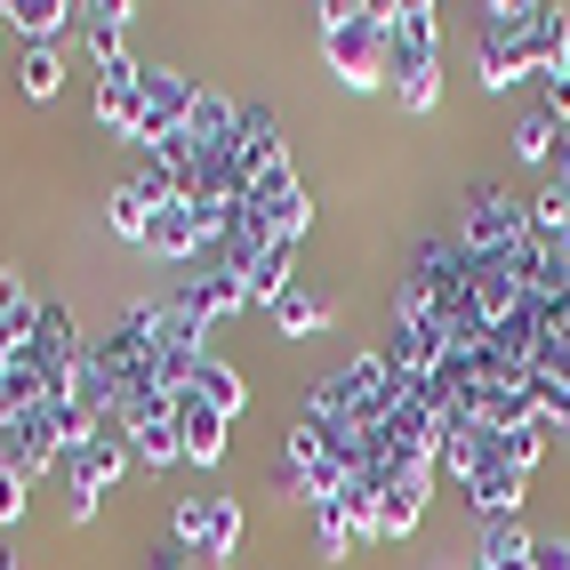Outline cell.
Masks as SVG:
<instances>
[{
	"mask_svg": "<svg viewBox=\"0 0 570 570\" xmlns=\"http://www.w3.org/2000/svg\"><path fill=\"white\" fill-rule=\"evenodd\" d=\"M0 450H9V466L24 474V482H41V474H57L65 466V434H57V410L41 402V410H24L9 434H0Z\"/></svg>",
	"mask_w": 570,
	"mask_h": 570,
	"instance_id": "8fae6325",
	"label": "cell"
},
{
	"mask_svg": "<svg viewBox=\"0 0 570 570\" xmlns=\"http://www.w3.org/2000/svg\"><path fill=\"white\" fill-rule=\"evenodd\" d=\"M129 466H145V474H169V466H185V434H177V402L169 410H154V417H129Z\"/></svg>",
	"mask_w": 570,
	"mask_h": 570,
	"instance_id": "4fadbf2b",
	"label": "cell"
},
{
	"mask_svg": "<svg viewBox=\"0 0 570 570\" xmlns=\"http://www.w3.org/2000/svg\"><path fill=\"white\" fill-rule=\"evenodd\" d=\"M322 57L346 81V97L386 89V0H330L322 9Z\"/></svg>",
	"mask_w": 570,
	"mask_h": 570,
	"instance_id": "3957f363",
	"label": "cell"
},
{
	"mask_svg": "<svg viewBox=\"0 0 570 570\" xmlns=\"http://www.w3.org/2000/svg\"><path fill=\"white\" fill-rule=\"evenodd\" d=\"M242 289H249V306L265 314L282 289H297V242H265L257 257H249V274H242Z\"/></svg>",
	"mask_w": 570,
	"mask_h": 570,
	"instance_id": "ffe728a7",
	"label": "cell"
},
{
	"mask_svg": "<svg viewBox=\"0 0 570 570\" xmlns=\"http://www.w3.org/2000/svg\"><path fill=\"white\" fill-rule=\"evenodd\" d=\"M265 314H274L282 337H322V330H330V297H314V289H282Z\"/></svg>",
	"mask_w": 570,
	"mask_h": 570,
	"instance_id": "cb8c5ba5",
	"label": "cell"
},
{
	"mask_svg": "<svg viewBox=\"0 0 570 570\" xmlns=\"http://www.w3.org/2000/svg\"><path fill=\"white\" fill-rule=\"evenodd\" d=\"M522 499H530L522 466H482L466 482V514H482V522H522Z\"/></svg>",
	"mask_w": 570,
	"mask_h": 570,
	"instance_id": "9a60e30c",
	"label": "cell"
},
{
	"mask_svg": "<svg viewBox=\"0 0 570 570\" xmlns=\"http://www.w3.org/2000/svg\"><path fill=\"white\" fill-rule=\"evenodd\" d=\"M530 554H539V539L522 522H482L474 539V570H530Z\"/></svg>",
	"mask_w": 570,
	"mask_h": 570,
	"instance_id": "7402d4cb",
	"label": "cell"
},
{
	"mask_svg": "<svg viewBox=\"0 0 570 570\" xmlns=\"http://www.w3.org/2000/svg\"><path fill=\"white\" fill-rule=\"evenodd\" d=\"M459 242H466V257H522L530 249V202L507 194V185H474Z\"/></svg>",
	"mask_w": 570,
	"mask_h": 570,
	"instance_id": "5b68a950",
	"label": "cell"
},
{
	"mask_svg": "<svg viewBox=\"0 0 570 570\" xmlns=\"http://www.w3.org/2000/svg\"><path fill=\"white\" fill-rule=\"evenodd\" d=\"M0 17H9V32H17L24 49H57V32L81 17V9H72V0H0Z\"/></svg>",
	"mask_w": 570,
	"mask_h": 570,
	"instance_id": "ac0fdd59",
	"label": "cell"
},
{
	"mask_svg": "<svg viewBox=\"0 0 570 570\" xmlns=\"http://www.w3.org/2000/svg\"><path fill=\"white\" fill-rule=\"evenodd\" d=\"M530 570H570V539H539V554H530Z\"/></svg>",
	"mask_w": 570,
	"mask_h": 570,
	"instance_id": "f1b7e54d",
	"label": "cell"
},
{
	"mask_svg": "<svg viewBox=\"0 0 570 570\" xmlns=\"http://www.w3.org/2000/svg\"><path fill=\"white\" fill-rule=\"evenodd\" d=\"M0 466H9V450H0Z\"/></svg>",
	"mask_w": 570,
	"mask_h": 570,
	"instance_id": "d6a6232c",
	"label": "cell"
},
{
	"mask_svg": "<svg viewBox=\"0 0 570 570\" xmlns=\"http://www.w3.org/2000/svg\"><path fill=\"white\" fill-rule=\"evenodd\" d=\"M386 89L402 112H434L442 97V9L434 0H386Z\"/></svg>",
	"mask_w": 570,
	"mask_h": 570,
	"instance_id": "7a4b0ae2",
	"label": "cell"
},
{
	"mask_svg": "<svg viewBox=\"0 0 570 570\" xmlns=\"http://www.w3.org/2000/svg\"><path fill=\"white\" fill-rule=\"evenodd\" d=\"M177 306H194L202 322H217V314H242V306H249V289H242V274L209 265V274H194V282L177 289Z\"/></svg>",
	"mask_w": 570,
	"mask_h": 570,
	"instance_id": "44dd1931",
	"label": "cell"
},
{
	"mask_svg": "<svg viewBox=\"0 0 570 570\" xmlns=\"http://www.w3.org/2000/svg\"><path fill=\"white\" fill-rule=\"evenodd\" d=\"M242 217L257 225L265 242H306V225H314V194H306V185H297V169L282 161V169L249 177V194H242Z\"/></svg>",
	"mask_w": 570,
	"mask_h": 570,
	"instance_id": "52a82bcc",
	"label": "cell"
},
{
	"mask_svg": "<svg viewBox=\"0 0 570 570\" xmlns=\"http://www.w3.org/2000/svg\"><path fill=\"white\" fill-rule=\"evenodd\" d=\"M234 161H242V177H265V169H282V161H289L282 112H265V105H242V137H234Z\"/></svg>",
	"mask_w": 570,
	"mask_h": 570,
	"instance_id": "5bb4252c",
	"label": "cell"
},
{
	"mask_svg": "<svg viewBox=\"0 0 570 570\" xmlns=\"http://www.w3.org/2000/svg\"><path fill=\"white\" fill-rule=\"evenodd\" d=\"M41 306H49V297L32 289L17 265H0V337H9V346H32V330H41Z\"/></svg>",
	"mask_w": 570,
	"mask_h": 570,
	"instance_id": "d6986e66",
	"label": "cell"
},
{
	"mask_svg": "<svg viewBox=\"0 0 570 570\" xmlns=\"http://www.w3.org/2000/svg\"><path fill=\"white\" fill-rule=\"evenodd\" d=\"M0 570H24V562H17V554H0Z\"/></svg>",
	"mask_w": 570,
	"mask_h": 570,
	"instance_id": "1f68e13d",
	"label": "cell"
},
{
	"mask_svg": "<svg viewBox=\"0 0 570 570\" xmlns=\"http://www.w3.org/2000/svg\"><path fill=\"white\" fill-rule=\"evenodd\" d=\"M177 434H185V466H217L225 442H234V417H217L209 402H185L177 394Z\"/></svg>",
	"mask_w": 570,
	"mask_h": 570,
	"instance_id": "e0dca14e",
	"label": "cell"
},
{
	"mask_svg": "<svg viewBox=\"0 0 570 570\" xmlns=\"http://www.w3.org/2000/svg\"><path fill=\"white\" fill-rule=\"evenodd\" d=\"M362 539H354V530H346V514H337V507H314V554L322 562H346Z\"/></svg>",
	"mask_w": 570,
	"mask_h": 570,
	"instance_id": "4316f807",
	"label": "cell"
},
{
	"mask_svg": "<svg viewBox=\"0 0 570 570\" xmlns=\"http://www.w3.org/2000/svg\"><path fill=\"white\" fill-rule=\"evenodd\" d=\"M24 499H32V482L17 466H0V530H17L24 522Z\"/></svg>",
	"mask_w": 570,
	"mask_h": 570,
	"instance_id": "83f0119b",
	"label": "cell"
},
{
	"mask_svg": "<svg viewBox=\"0 0 570 570\" xmlns=\"http://www.w3.org/2000/svg\"><path fill=\"white\" fill-rule=\"evenodd\" d=\"M377 474V466H370ZM434 507V466H394V474H377V530L370 539H410L417 522H426Z\"/></svg>",
	"mask_w": 570,
	"mask_h": 570,
	"instance_id": "9c48e42d",
	"label": "cell"
},
{
	"mask_svg": "<svg viewBox=\"0 0 570 570\" xmlns=\"http://www.w3.org/2000/svg\"><path fill=\"white\" fill-rule=\"evenodd\" d=\"M514 161H530V169H547V161H562V121L547 105H530L522 121H514Z\"/></svg>",
	"mask_w": 570,
	"mask_h": 570,
	"instance_id": "603a6c76",
	"label": "cell"
},
{
	"mask_svg": "<svg viewBox=\"0 0 570 570\" xmlns=\"http://www.w3.org/2000/svg\"><path fill=\"white\" fill-rule=\"evenodd\" d=\"M177 554L194 562V570H225L242 554V499H185L177 507Z\"/></svg>",
	"mask_w": 570,
	"mask_h": 570,
	"instance_id": "8992f818",
	"label": "cell"
},
{
	"mask_svg": "<svg viewBox=\"0 0 570 570\" xmlns=\"http://www.w3.org/2000/svg\"><path fill=\"white\" fill-rule=\"evenodd\" d=\"M562 32H570V9H554V0H490L474 32V81L482 89L539 81L562 57Z\"/></svg>",
	"mask_w": 570,
	"mask_h": 570,
	"instance_id": "6da1fadb",
	"label": "cell"
},
{
	"mask_svg": "<svg viewBox=\"0 0 570 570\" xmlns=\"http://www.w3.org/2000/svg\"><path fill=\"white\" fill-rule=\"evenodd\" d=\"M209 249V217L194 209V202H161L154 209V234H145V257H161V265H185V257H202Z\"/></svg>",
	"mask_w": 570,
	"mask_h": 570,
	"instance_id": "7c38bea8",
	"label": "cell"
},
{
	"mask_svg": "<svg viewBox=\"0 0 570 570\" xmlns=\"http://www.w3.org/2000/svg\"><path fill=\"white\" fill-rule=\"evenodd\" d=\"M185 402H209L217 417H242V410H249V377L225 362V354H202L194 377H185Z\"/></svg>",
	"mask_w": 570,
	"mask_h": 570,
	"instance_id": "2e32d148",
	"label": "cell"
},
{
	"mask_svg": "<svg viewBox=\"0 0 570 570\" xmlns=\"http://www.w3.org/2000/svg\"><path fill=\"white\" fill-rule=\"evenodd\" d=\"M89 65H97V129L129 137V129H137V105H145V65H137L129 49H105V57H89Z\"/></svg>",
	"mask_w": 570,
	"mask_h": 570,
	"instance_id": "30bf717a",
	"label": "cell"
},
{
	"mask_svg": "<svg viewBox=\"0 0 570 570\" xmlns=\"http://www.w3.org/2000/svg\"><path fill=\"white\" fill-rule=\"evenodd\" d=\"M57 474H65V514H72V522H89V514H97V499L129 474V434L105 417V426H97L81 450H65V466H57Z\"/></svg>",
	"mask_w": 570,
	"mask_h": 570,
	"instance_id": "277c9868",
	"label": "cell"
},
{
	"mask_svg": "<svg viewBox=\"0 0 570 570\" xmlns=\"http://www.w3.org/2000/svg\"><path fill=\"white\" fill-rule=\"evenodd\" d=\"M554 185H562V194H570V145H562V161H554Z\"/></svg>",
	"mask_w": 570,
	"mask_h": 570,
	"instance_id": "4dcf8cb0",
	"label": "cell"
},
{
	"mask_svg": "<svg viewBox=\"0 0 570 570\" xmlns=\"http://www.w3.org/2000/svg\"><path fill=\"white\" fill-rule=\"evenodd\" d=\"M145 570H194V562H185V554L169 547V554H154V562H145Z\"/></svg>",
	"mask_w": 570,
	"mask_h": 570,
	"instance_id": "f546056e",
	"label": "cell"
},
{
	"mask_svg": "<svg viewBox=\"0 0 570 570\" xmlns=\"http://www.w3.org/2000/svg\"><path fill=\"white\" fill-rule=\"evenodd\" d=\"M129 0H89L81 9V32H89V57H105V49H121V32H129Z\"/></svg>",
	"mask_w": 570,
	"mask_h": 570,
	"instance_id": "484cf974",
	"label": "cell"
},
{
	"mask_svg": "<svg viewBox=\"0 0 570 570\" xmlns=\"http://www.w3.org/2000/svg\"><path fill=\"white\" fill-rule=\"evenodd\" d=\"M194 97H202V81H185V72H169V65H145V105H137L129 145H137V154H154L161 137H185V121H194Z\"/></svg>",
	"mask_w": 570,
	"mask_h": 570,
	"instance_id": "ba28073f",
	"label": "cell"
},
{
	"mask_svg": "<svg viewBox=\"0 0 570 570\" xmlns=\"http://www.w3.org/2000/svg\"><path fill=\"white\" fill-rule=\"evenodd\" d=\"M17 89H24V105H49L65 89V57L57 49H24L17 57Z\"/></svg>",
	"mask_w": 570,
	"mask_h": 570,
	"instance_id": "d4e9b609",
	"label": "cell"
},
{
	"mask_svg": "<svg viewBox=\"0 0 570 570\" xmlns=\"http://www.w3.org/2000/svg\"><path fill=\"white\" fill-rule=\"evenodd\" d=\"M0 32H9V17H0Z\"/></svg>",
	"mask_w": 570,
	"mask_h": 570,
	"instance_id": "836d02e7",
	"label": "cell"
}]
</instances>
